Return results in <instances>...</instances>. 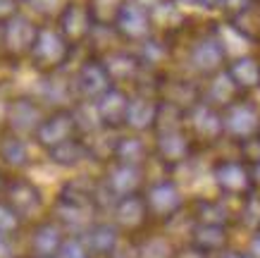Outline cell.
Returning <instances> with one entry per match:
<instances>
[{
    "label": "cell",
    "mask_w": 260,
    "mask_h": 258,
    "mask_svg": "<svg viewBox=\"0 0 260 258\" xmlns=\"http://www.w3.org/2000/svg\"><path fill=\"white\" fill-rule=\"evenodd\" d=\"M222 122L224 132L234 136H253L260 132V112L251 101H246L239 96L234 103H229L227 108H222Z\"/></svg>",
    "instance_id": "6da1fadb"
},
{
    "label": "cell",
    "mask_w": 260,
    "mask_h": 258,
    "mask_svg": "<svg viewBox=\"0 0 260 258\" xmlns=\"http://www.w3.org/2000/svg\"><path fill=\"white\" fill-rule=\"evenodd\" d=\"M115 26H117V32L126 39H146L150 34V12L146 5L141 3H134V0H129L122 5L119 10L117 19H115Z\"/></svg>",
    "instance_id": "7a4b0ae2"
},
{
    "label": "cell",
    "mask_w": 260,
    "mask_h": 258,
    "mask_svg": "<svg viewBox=\"0 0 260 258\" xmlns=\"http://www.w3.org/2000/svg\"><path fill=\"white\" fill-rule=\"evenodd\" d=\"M224 63H227V53L217 39H203L191 50V65L205 77L217 74L224 67Z\"/></svg>",
    "instance_id": "3957f363"
},
{
    "label": "cell",
    "mask_w": 260,
    "mask_h": 258,
    "mask_svg": "<svg viewBox=\"0 0 260 258\" xmlns=\"http://www.w3.org/2000/svg\"><path fill=\"white\" fill-rule=\"evenodd\" d=\"M64 53H67V39L62 34L50 32V29H39L31 46V55H36V60L41 65L57 67V63L64 58Z\"/></svg>",
    "instance_id": "277c9868"
},
{
    "label": "cell",
    "mask_w": 260,
    "mask_h": 258,
    "mask_svg": "<svg viewBox=\"0 0 260 258\" xmlns=\"http://www.w3.org/2000/svg\"><path fill=\"white\" fill-rule=\"evenodd\" d=\"M60 34L64 39H79L88 32V26L93 24V17H91V10L86 5H77V3H67L60 15Z\"/></svg>",
    "instance_id": "5b68a950"
},
{
    "label": "cell",
    "mask_w": 260,
    "mask_h": 258,
    "mask_svg": "<svg viewBox=\"0 0 260 258\" xmlns=\"http://www.w3.org/2000/svg\"><path fill=\"white\" fill-rule=\"evenodd\" d=\"M227 74L232 77V81L239 86V91H253L260 86V60L253 55H244L237 58L234 63L227 67Z\"/></svg>",
    "instance_id": "8992f818"
},
{
    "label": "cell",
    "mask_w": 260,
    "mask_h": 258,
    "mask_svg": "<svg viewBox=\"0 0 260 258\" xmlns=\"http://www.w3.org/2000/svg\"><path fill=\"white\" fill-rule=\"evenodd\" d=\"M232 26L248 41L260 39V0H253L251 5L239 10L237 15H232Z\"/></svg>",
    "instance_id": "52a82bcc"
},
{
    "label": "cell",
    "mask_w": 260,
    "mask_h": 258,
    "mask_svg": "<svg viewBox=\"0 0 260 258\" xmlns=\"http://www.w3.org/2000/svg\"><path fill=\"white\" fill-rule=\"evenodd\" d=\"M253 0H224V5H222V10H227L229 15H237L239 10H244L246 5H251Z\"/></svg>",
    "instance_id": "ba28073f"
},
{
    "label": "cell",
    "mask_w": 260,
    "mask_h": 258,
    "mask_svg": "<svg viewBox=\"0 0 260 258\" xmlns=\"http://www.w3.org/2000/svg\"><path fill=\"white\" fill-rule=\"evenodd\" d=\"M198 5L203 10H220L224 5V0H198Z\"/></svg>",
    "instance_id": "9c48e42d"
},
{
    "label": "cell",
    "mask_w": 260,
    "mask_h": 258,
    "mask_svg": "<svg viewBox=\"0 0 260 258\" xmlns=\"http://www.w3.org/2000/svg\"><path fill=\"white\" fill-rule=\"evenodd\" d=\"M177 3H181V5H198V0H177Z\"/></svg>",
    "instance_id": "30bf717a"
}]
</instances>
